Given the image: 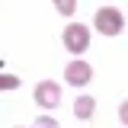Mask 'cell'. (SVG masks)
<instances>
[{"mask_svg":"<svg viewBox=\"0 0 128 128\" xmlns=\"http://www.w3.org/2000/svg\"><path fill=\"white\" fill-rule=\"evenodd\" d=\"M90 45V29L83 26V22H70L67 29H64V48L70 51V54H83Z\"/></svg>","mask_w":128,"mask_h":128,"instance_id":"7a4b0ae2","label":"cell"},{"mask_svg":"<svg viewBox=\"0 0 128 128\" xmlns=\"http://www.w3.org/2000/svg\"><path fill=\"white\" fill-rule=\"evenodd\" d=\"M32 128H58V122H54L51 115H38V118L32 122Z\"/></svg>","mask_w":128,"mask_h":128,"instance_id":"52a82bcc","label":"cell"},{"mask_svg":"<svg viewBox=\"0 0 128 128\" xmlns=\"http://www.w3.org/2000/svg\"><path fill=\"white\" fill-rule=\"evenodd\" d=\"M19 86V77H13V74H0V90H16Z\"/></svg>","mask_w":128,"mask_h":128,"instance_id":"8992f818","label":"cell"},{"mask_svg":"<svg viewBox=\"0 0 128 128\" xmlns=\"http://www.w3.org/2000/svg\"><path fill=\"white\" fill-rule=\"evenodd\" d=\"M93 26L102 35H118V32L125 29V16H122L118 6H99L96 16H93Z\"/></svg>","mask_w":128,"mask_h":128,"instance_id":"6da1fadb","label":"cell"},{"mask_svg":"<svg viewBox=\"0 0 128 128\" xmlns=\"http://www.w3.org/2000/svg\"><path fill=\"white\" fill-rule=\"evenodd\" d=\"M35 102H38L42 109H58V106H61V86H58L54 80H42V83L35 86Z\"/></svg>","mask_w":128,"mask_h":128,"instance_id":"3957f363","label":"cell"},{"mask_svg":"<svg viewBox=\"0 0 128 128\" xmlns=\"http://www.w3.org/2000/svg\"><path fill=\"white\" fill-rule=\"evenodd\" d=\"M64 80H67L70 86H86V83L93 80V67L86 61H80V58H74V61L64 67Z\"/></svg>","mask_w":128,"mask_h":128,"instance_id":"277c9868","label":"cell"},{"mask_svg":"<svg viewBox=\"0 0 128 128\" xmlns=\"http://www.w3.org/2000/svg\"><path fill=\"white\" fill-rule=\"evenodd\" d=\"M118 118H122V125H128V99L118 106Z\"/></svg>","mask_w":128,"mask_h":128,"instance_id":"ba28073f","label":"cell"},{"mask_svg":"<svg viewBox=\"0 0 128 128\" xmlns=\"http://www.w3.org/2000/svg\"><path fill=\"white\" fill-rule=\"evenodd\" d=\"M93 109H96L93 96H77V102H74V115L77 118H93Z\"/></svg>","mask_w":128,"mask_h":128,"instance_id":"5b68a950","label":"cell"}]
</instances>
